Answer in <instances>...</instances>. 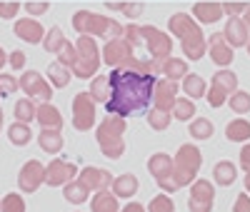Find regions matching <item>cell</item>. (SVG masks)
Here are the masks:
<instances>
[{
  "label": "cell",
  "instance_id": "cell-1",
  "mask_svg": "<svg viewBox=\"0 0 250 212\" xmlns=\"http://www.w3.org/2000/svg\"><path fill=\"white\" fill-rule=\"evenodd\" d=\"M155 77L143 75L135 70H115L110 77V100L105 102V110L120 117H133L148 113L153 102Z\"/></svg>",
  "mask_w": 250,
  "mask_h": 212
},
{
  "label": "cell",
  "instance_id": "cell-4",
  "mask_svg": "<svg viewBox=\"0 0 250 212\" xmlns=\"http://www.w3.org/2000/svg\"><path fill=\"white\" fill-rule=\"evenodd\" d=\"M10 137H13L15 145H25V142H28V130H25V127H13Z\"/></svg>",
  "mask_w": 250,
  "mask_h": 212
},
{
  "label": "cell",
  "instance_id": "cell-3",
  "mask_svg": "<svg viewBox=\"0 0 250 212\" xmlns=\"http://www.w3.org/2000/svg\"><path fill=\"white\" fill-rule=\"evenodd\" d=\"M23 200H20L18 195H8L5 202H3V212H23Z\"/></svg>",
  "mask_w": 250,
  "mask_h": 212
},
{
  "label": "cell",
  "instance_id": "cell-2",
  "mask_svg": "<svg viewBox=\"0 0 250 212\" xmlns=\"http://www.w3.org/2000/svg\"><path fill=\"white\" fill-rule=\"evenodd\" d=\"M38 177H40V170H38L35 165H28V170L23 173V180H20V185H23L25 190H35V185L40 182Z\"/></svg>",
  "mask_w": 250,
  "mask_h": 212
}]
</instances>
